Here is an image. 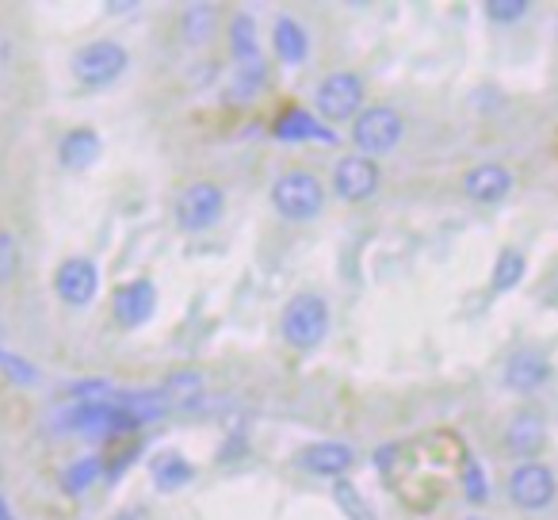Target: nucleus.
<instances>
[{"label":"nucleus","mask_w":558,"mask_h":520,"mask_svg":"<svg viewBox=\"0 0 558 520\" xmlns=\"http://www.w3.org/2000/svg\"><path fill=\"white\" fill-rule=\"evenodd\" d=\"M268 65L264 62H253V65H238L233 70V81H230V88H226V100H241L245 104L248 96H256L264 88V77H268Z\"/></svg>","instance_id":"nucleus-24"},{"label":"nucleus","mask_w":558,"mask_h":520,"mask_svg":"<svg viewBox=\"0 0 558 520\" xmlns=\"http://www.w3.org/2000/svg\"><path fill=\"white\" fill-rule=\"evenodd\" d=\"M524 273H527V256L520 253L517 245H505L501 253H497V261H494L489 288H494L497 295H505V291H512V288H520V283H524Z\"/></svg>","instance_id":"nucleus-21"},{"label":"nucleus","mask_w":558,"mask_h":520,"mask_svg":"<svg viewBox=\"0 0 558 520\" xmlns=\"http://www.w3.org/2000/svg\"><path fill=\"white\" fill-rule=\"evenodd\" d=\"M279 329H283V341L295 352H314L329 337V303L322 295H314V291H299L283 306Z\"/></svg>","instance_id":"nucleus-2"},{"label":"nucleus","mask_w":558,"mask_h":520,"mask_svg":"<svg viewBox=\"0 0 558 520\" xmlns=\"http://www.w3.org/2000/svg\"><path fill=\"white\" fill-rule=\"evenodd\" d=\"M16 268H20V245L9 230H0V288L16 276Z\"/></svg>","instance_id":"nucleus-28"},{"label":"nucleus","mask_w":558,"mask_h":520,"mask_svg":"<svg viewBox=\"0 0 558 520\" xmlns=\"http://www.w3.org/2000/svg\"><path fill=\"white\" fill-rule=\"evenodd\" d=\"M100 154H104V142L93 126H73V131H65L62 142H58V161L70 172L93 169V165L100 161Z\"/></svg>","instance_id":"nucleus-15"},{"label":"nucleus","mask_w":558,"mask_h":520,"mask_svg":"<svg viewBox=\"0 0 558 520\" xmlns=\"http://www.w3.org/2000/svg\"><path fill=\"white\" fill-rule=\"evenodd\" d=\"M271 207L288 222H314L326 210V184L311 169H291L271 180Z\"/></svg>","instance_id":"nucleus-1"},{"label":"nucleus","mask_w":558,"mask_h":520,"mask_svg":"<svg viewBox=\"0 0 558 520\" xmlns=\"http://www.w3.org/2000/svg\"><path fill=\"white\" fill-rule=\"evenodd\" d=\"M463 192H466V199L482 203V207H494V203H501L505 195L512 192V172H509V165H501V161H482V165H474V169H466Z\"/></svg>","instance_id":"nucleus-13"},{"label":"nucleus","mask_w":558,"mask_h":520,"mask_svg":"<svg viewBox=\"0 0 558 520\" xmlns=\"http://www.w3.org/2000/svg\"><path fill=\"white\" fill-rule=\"evenodd\" d=\"M356 463V451L344 440H314L299 451V471L314 474V479H341Z\"/></svg>","instance_id":"nucleus-11"},{"label":"nucleus","mask_w":558,"mask_h":520,"mask_svg":"<svg viewBox=\"0 0 558 520\" xmlns=\"http://www.w3.org/2000/svg\"><path fill=\"white\" fill-rule=\"evenodd\" d=\"M395 459H398V448H383L379 456H375V463H379L383 471H390V463H395Z\"/></svg>","instance_id":"nucleus-31"},{"label":"nucleus","mask_w":558,"mask_h":520,"mask_svg":"<svg viewBox=\"0 0 558 520\" xmlns=\"http://www.w3.org/2000/svg\"><path fill=\"white\" fill-rule=\"evenodd\" d=\"M405 138V119L398 116L387 104H375V108H364L352 123V146L364 157H383Z\"/></svg>","instance_id":"nucleus-5"},{"label":"nucleus","mask_w":558,"mask_h":520,"mask_svg":"<svg viewBox=\"0 0 558 520\" xmlns=\"http://www.w3.org/2000/svg\"><path fill=\"white\" fill-rule=\"evenodd\" d=\"M482 9L494 24H520L532 12V0H486Z\"/></svg>","instance_id":"nucleus-26"},{"label":"nucleus","mask_w":558,"mask_h":520,"mask_svg":"<svg viewBox=\"0 0 558 520\" xmlns=\"http://www.w3.org/2000/svg\"><path fill=\"white\" fill-rule=\"evenodd\" d=\"M466 520H482V517H466Z\"/></svg>","instance_id":"nucleus-33"},{"label":"nucleus","mask_w":558,"mask_h":520,"mask_svg":"<svg viewBox=\"0 0 558 520\" xmlns=\"http://www.w3.org/2000/svg\"><path fill=\"white\" fill-rule=\"evenodd\" d=\"M558 497V479L547 463H520L509 474V501L524 512H543L550 509Z\"/></svg>","instance_id":"nucleus-7"},{"label":"nucleus","mask_w":558,"mask_h":520,"mask_svg":"<svg viewBox=\"0 0 558 520\" xmlns=\"http://www.w3.org/2000/svg\"><path fill=\"white\" fill-rule=\"evenodd\" d=\"M149 479H154V486L161 489V494H177V489L192 486L195 467H192V459H184L180 451H165V456H157L154 463H149Z\"/></svg>","instance_id":"nucleus-18"},{"label":"nucleus","mask_w":558,"mask_h":520,"mask_svg":"<svg viewBox=\"0 0 558 520\" xmlns=\"http://www.w3.org/2000/svg\"><path fill=\"white\" fill-rule=\"evenodd\" d=\"M0 372L9 375L12 383H20V387H35V383H39V367L9 349H0Z\"/></svg>","instance_id":"nucleus-25"},{"label":"nucleus","mask_w":558,"mask_h":520,"mask_svg":"<svg viewBox=\"0 0 558 520\" xmlns=\"http://www.w3.org/2000/svg\"><path fill=\"white\" fill-rule=\"evenodd\" d=\"M222 210H226L222 188H218L215 180H195V184H187L184 192L177 195L172 215H177V226L184 233H203L222 218Z\"/></svg>","instance_id":"nucleus-6"},{"label":"nucleus","mask_w":558,"mask_h":520,"mask_svg":"<svg viewBox=\"0 0 558 520\" xmlns=\"http://www.w3.org/2000/svg\"><path fill=\"white\" fill-rule=\"evenodd\" d=\"M271 134H276L279 142H337V134L326 131V126L303 108L283 111V116L276 119V126H271Z\"/></svg>","instance_id":"nucleus-17"},{"label":"nucleus","mask_w":558,"mask_h":520,"mask_svg":"<svg viewBox=\"0 0 558 520\" xmlns=\"http://www.w3.org/2000/svg\"><path fill=\"white\" fill-rule=\"evenodd\" d=\"M0 520H16V517H12V505H9V497H0Z\"/></svg>","instance_id":"nucleus-32"},{"label":"nucleus","mask_w":558,"mask_h":520,"mask_svg":"<svg viewBox=\"0 0 558 520\" xmlns=\"http://www.w3.org/2000/svg\"><path fill=\"white\" fill-rule=\"evenodd\" d=\"M111 311H116V322L123 329L146 326V322L157 314V283L154 280H131V283H123V288H116Z\"/></svg>","instance_id":"nucleus-12"},{"label":"nucleus","mask_w":558,"mask_h":520,"mask_svg":"<svg viewBox=\"0 0 558 520\" xmlns=\"http://www.w3.org/2000/svg\"><path fill=\"white\" fill-rule=\"evenodd\" d=\"M126 65H131V55H126L123 43L96 39V43H88V47H81L77 55H73L70 70H73V77H77V85L108 88V85H116V81L123 77Z\"/></svg>","instance_id":"nucleus-3"},{"label":"nucleus","mask_w":558,"mask_h":520,"mask_svg":"<svg viewBox=\"0 0 558 520\" xmlns=\"http://www.w3.org/2000/svg\"><path fill=\"white\" fill-rule=\"evenodd\" d=\"M271 50L283 65H306L311 62V35L299 20L279 16L276 27H271Z\"/></svg>","instance_id":"nucleus-16"},{"label":"nucleus","mask_w":558,"mask_h":520,"mask_svg":"<svg viewBox=\"0 0 558 520\" xmlns=\"http://www.w3.org/2000/svg\"><path fill=\"white\" fill-rule=\"evenodd\" d=\"M550 375H555L550 356L543 349H535V344L517 349L501 367V383H505V390H512V395H535L539 387H547Z\"/></svg>","instance_id":"nucleus-9"},{"label":"nucleus","mask_w":558,"mask_h":520,"mask_svg":"<svg viewBox=\"0 0 558 520\" xmlns=\"http://www.w3.org/2000/svg\"><path fill=\"white\" fill-rule=\"evenodd\" d=\"M215 32H218V9L215 4L195 0V4H187V9L180 12V35H184L187 47H207V43L215 39Z\"/></svg>","instance_id":"nucleus-19"},{"label":"nucleus","mask_w":558,"mask_h":520,"mask_svg":"<svg viewBox=\"0 0 558 520\" xmlns=\"http://www.w3.org/2000/svg\"><path fill=\"white\" fill-rule=\"evenodd\" d=\"M116 520H149V512L142 505H131V509H119Z\"/></svg>","instance_id":"nucleus-30"},{"label":"nucleus","mask_w":558,"mask_h":520,"mask_svg":"<svg viewBox=\"0 0 558 520\" xmlns=\"http://www.w3.org/2000/svg\"><path fill=\"white\" fill-rule=\"evenodd\" d=\"M463 494H466V501H471V505H486L489 501V479H486V471L474 463V459H466V463H463Z\"/></svg>","instance_id":"nucleus-27"},{"label":"nucleus","mask_w":558,"mask_h":520,"mask_svg":"<svg viewBox=\"0 0 558 520\" xmlns=\"http://www.w3.org/2000/svg\"><path fill=\"white\" fill-rule=\"evenodd\" d=\"M100 474H104V459L100 456H81L62 471V486L70 489V494H85L88 486H96V482H100Z\"/></svg>","instance_id":"nucleus-22"},{"label":"nucleus","mask_w":558,"mask_h":520,"mask_svg":"<svg viewBox=\"0 0 558 520\" xmlns=\"http://www.w3.org/2000/svg\"><path fill=\"white\" fill-rule=\"evenodd\" d=\"M333 494H337V501H341L344 509H349V512H352V517H356V520H364V517H367V512H364V509H360V505H356V489H352L349 482H337V486H333Z\"/></svg>","instance_id":"nucleus-29"},{"label":"nucleus","mask_w":558,"mask_h":520,"mask_svg":"<svg viewBox=\"0 0 558 520\" xmlns=\"http://www.w3.org/2000/svg\"><path fill=\"white\" fill-rule=\"evenodd\" d=\"M203 390H207V383H203L199 372H172L161 387V398L165 402L187 406V402H195V398H203Z\"/></svg>","instance_id":"nucleus-23"},{"label":"nucleus","mask_w":558,"mask_h":520,"mask_svg":"<svg viewBox=\"0 0 558 520\" xmlns=\"http://www.w3.org/2000/svg\"><path fill=\"white\" fill-rule=\"evenodd\" d=\"M505 448H509V456H517L520 463H535L539 451L547 448V425H543L539 413H517V418L505 425Z\"/></svg>","instance_id":"nucleus-14"},{"label":"nucleus","mask_w":558,"mask_h":520,"mask_svg":"<svg viewBox=\"0 0 558 520\" xmlns=\"http://www.w3.org/2000/svg\"><path fill=\"white\" fill-rule=\"evenodd\" d=\"M383 184V172L372 157L364 154H349L337 161L333 169V195L344 203H367Z\"/></svg>","instance_id":"nucleus-10"},{"label":"nucleus","mask_w":558,"mask_h":520,"mask_svg":"<svg viewBox=\"0 0 558 520\" xmlns=\"http://www.w3.org/2000/svg\"><path fill=\"white\" fill-rule=\"evenodd\" d=\"M54 295L65 306H93L100 295V268L93 256H65L54 273Z\"/></svg>","instance_id":"nucleus-8"},{"label":"nucleus","mask_w":558,"mask_h":520,"mask_svg":"<svg viewBox=\"0 0 558 520\" xmlns=\"http://www.w3.org/2000/svg\"><path fill=\"white\" fill-rule=\"evenodd\" d=\"M230 55L238 58V65L264 62L260 55V35H256V20L248 12H238L230 20Z\"/></svg>","instance_id":"nucleus-20"},{"label":"nucleus","mask_w":558,"mask_h":520,"mask_svg":"<svg viewBox=\"0 0 558 520\" xmlns=\"http://www.w3.org/2000/svg\"><path fill=\"white\" fill-rule=\"evenodd\" d=\"M364 96H367V88L360 73L337 70L318 81V88H314V108H318V116L326 119V123H344V119L356 123V116L364 111Z\"/></svg>","instance_id":"nucleus-4"}]
</instances>
